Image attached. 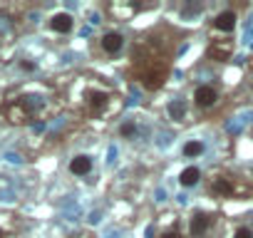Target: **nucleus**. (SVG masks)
<instances>
[{
  "instance_id": "13",
  "label": "nucleus",
  "mask_w": 253,
  "mask_h": 238,
  "mask_svg": "<svg viewBox=\"0 0 253 238\" xmlns=\"http://www.w3.org/2000/svg\"><path fill=\"white\" fill-rule=\"evenodd\" d=\"M169 117L174 119V122H184L186 119V102L184 99H174L169 104Z\"/></svg>"
},
{
  "instance_id": "2",
  "label": "nucleus",
  "mask_w": 253,
  "mask_h": 238,
  "mask_svg": "<svg viewBox=\"0 0 253 238\" xmlns=\"http://www.w3.org/2000/svg\"><path fill=\"white\" fill-rule=\"evenodd\" d=\"M194 102H196V107L209 109V107H213V104L218 102V92H216L211 84H201V87H196V92H194Z\"/></svg>"
},
{
  "instance_id": "11",
  "label": "nucleus",
  "mask_w": 253,
  "mask_h": 238,
  "mask_svg": "<svg viewBox=\"0 0 253 238\" xmlns=\"http://www.w3.org/2000/svg\"><path fill=\"white\" fill-rule=\"evenodd\" d=\"M199 179H201V171H199L196 166H186V169L179 174V184H181V186H196Z\"/></svg>"
},
{
  "instance_id": "12",
  "label": "nucleus",
  "mask_w": 253,
  "mask_h": 238,
  "mask_svg": "<svg viewBox=\"0 0 253 238\" xmlns=\"http://www.w3.org/2000/svg\"><path fill=\"white\" fill-rule=\"evenodd\" d=\"M211 189H213L216 194H221V196H231V194H233V179H228V176H218V179H213Z\"/></svg>"
},
{
  "instance_id": "6",
  "label": "nucleus",
  "mask_w": 253,
  "mask_h": 238,
  "mask_svg": "<svg viewBox=\"0 0 253 238\" xmlns=\"http://www.w3.org/2000/svg\"><path fill=\"white\" fill-rule=\"evenodd\" d=\"M189 228H191V236H194V238L204 236V233L211 228V216H209V213H204V211H196V213L191 216Z\"/></svg>"
},
{
  "instance_id": "14",
  "label": "nucleus",
  "mask_w": 253,
  "mask_h": 238,
  "mask_svg": "<svg viewBox=\"0 0 253 238\" xmlns=\"http://www.w3.org/2000/svg\"><path fill=\"white\" fill-rule=\"evenodd\" d=\"M184 157L186 159H194V157H201L204 154V142H199V139H191V142H186L184 144Z\"/></svg>"
},
{
  "instance_id": "7",
  "label": "nucleus",
  "mask_w": 253,
  "mask_h": 238,
  "mask_svg": "<svg viewBox=\"0 0 253 238\" xmlns=\"http://www.w3.org/2000/svg\"><path fill=\"white\" fill-rule=\"evenodd\" d=\"M92 157H87V154H77V157H72L70 159V171L75 174V176H87L89 171H92Z\"/></svg>"
},
{
  "instance_id": "10",
  "label": "nucleus",
  "mask_w": 253,
  "mask_h": 238,
  "mask_svg": "<svg viewBox=\"0 0 253 238\" xmlns=\"http://www.w3.org/2000/svg\"><path fill=\"white\" fill-rule=\"evenodd\" d=\"M8 117H10V122H15V124H23L25 119L30 117V109L25 107V102H18V104H13V107L8 109Z\"/></svg>"
},
{
  "instance_id": "19",
  "label": "nucleus",
  "mask_w": 253,
  "mask_h": 238,
  "mask_svg": "<svg viewBox=\"0 0 253 238\" xmlns=\"http://www.w3.org/2000/svg\"><path fill=\"white\" fill-rule=\"evenodd\" d=\"M72 238H75V236H72ZM77 238H92V236H89V233H80Z\"/></svg>"
},
{
  "instance_id": "16",
  "label": "nucleus",
  "mask_w": 253,
  "mask_h": 238,
  "mask_svg": "<svg viewBox=\"0 0 253 238\" xmlns=\"http://www.w3.org/2000/svg\"><path fill=\"white\" fill-rule=\"evenodd\" d=\"M233 238H253V231H251L248 226H241V228L233 233Z\"/></svg>"
},
{
  "instance_id": "18",
  "label": "nucleus",
  "mask_w": 253,
  "mask_h": 238,
  "mask_svg": "<svg viewBox=\"0 0 253 238\" xmlns=\"http://www.w3.org/2000/svg\"><path fill=\"white\" fill-rule=\"evenodd\" d=\"M159 238H181V236H179V231H164Z\"/></svg>"
},
{
  "instance_id": "1",
  "label": "nucleus",
  "mask_w": 253,
  "mask_h": 238,
  "mask_svg": "<svg viewBox=\"0 0 253 238\" xmlns=\"http://www.w3.org/2000/svg\"><path fill=\"white\" fill-rule=\"evenodd\" d=\"M167 79H169V65L162 62V60H149V62L144 65V70L139 72V82H142V87L149 89V92L162 89Z\"/></svg>"
},
{
  "instance_id": "5",
  "label": "nucleus",
  "mask_w": 253,
  "mask_h": 238,
  "mask_svg": "<svg viewBox=\"0 0 253 238\" xmlns=\"http://www.w3.org/2000/svg\"><path fill=\"white\" fill-rule=\"evenodd\" d=\"M233 50H236V42L233 40H226L223 38V40H213L211 42V57L213 60H221L223 62V60H228L233 55Z\"/></svg>"
},
{
  "instance_id": "4",
  "label": "nucleus",
  "mask_w": 253,
  "mask_h": 238,
  "mask_svg": "<svg viewBox=\"0 0 253 238\" xmlns=\"http://www.w3.org/2000/svg\"><path fill=\"white\" fill-rule=\"evenodd\" d=\"M99 45H102V50L107 52V55H117L122 47H124V35L122 33H107V35H102V40H99Z\"/></svg>"
},
{
  "instance_id": "3",
  "label": "nucleus",
  "mask_w": 253,
  "mask_h": 238,
  "mask_svg": "<svg viewBox=\"0 0 253 238\" xmlns=\"http://www.w3.org/2000/svg\"><path fill=\"white\" fill-rule=\"evenodd\" d=\"M84 102H87V112L89 114H102V109L109 104V94L102 92V89H89Z\"/></svg>"
},
{
  "instance_id": "8",
  "label": "nucleus",
  "mask_w": 253,
  "mask_h": 238,
  "mask_svg": "<svg viewBox=\"0 0 253 238\" xmlns=\"http://www.w3.org/2000/svg\"><path fill=\"white\" fill-rule=\"evenodd\" d=\"M72 25H75V20H72L70 13H55V15L50 18V28H52L55 33H60V35H67V33L72 30Z\"/></svg>"
},
{
  "instance_id": "17",
  "label": "nucleus",
  "mask_w": 253,
  "mask_h": 238,
  "mask_svg": "<svg viewBox=\"0 0 253 238\" xmlns=\"http://www.w3.org/2000/svg\"><path fill=\"white\" fill-rule=\"evenodd\" d=\"M20 70H23V72H33V70H35V62H30V60H23V62H20Z\"/></svg>"
},
{
  "instance_id": "15",
  "label": "nucleus",
  "mask_w": 253,
  "mask_h": 238,
  "mask_svg": "<svg viewBox=\"0 0 253 238\" xmlns=\"http://www.w3.org/2000/svg\"><path fill=\"white\" fill-rule=\"evenodd\" d=\"M134 132H137V124H134V122H124V124L119 127V134H122V137H132Z\"/></svg>"
},
{
  "instance_id": "9",
  "label": "nucleus",
  "mask_w": 253,
  "mask_h": 238,
  "mask_svg": "<svg viewBox=\"0 0 253 238\" xmlns=\"http://www.w3.org/2000/svg\"><path fill=\"white\" fill-rule=\"evenodd\" d=\"M236 28V13L233 10H223L213 18V30H221V33H231Z\"/></svg>"
}]
</instances>
